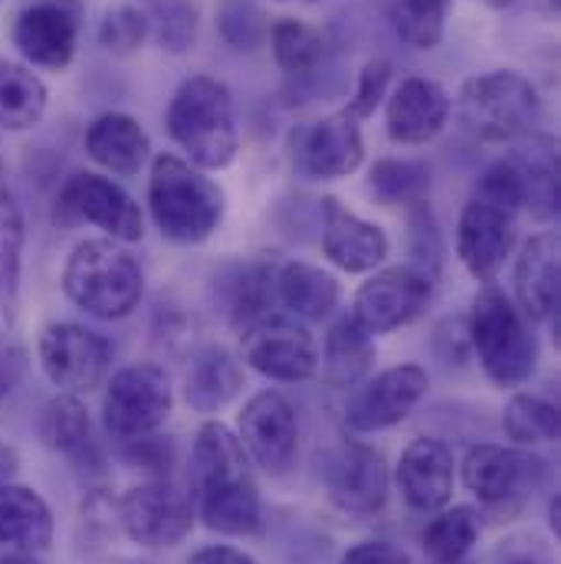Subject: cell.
Returning a JSON list of instances; mask_svg holds the SVG:
<instances>
[{
  "label": "cell",
  "mask_w": 561,
  "mask_h": 564,
  "mask_svg": "<svg viewBox=\"0 0 561 564\" xmlns=\"http://www.w3.org/2000/svg\"><path fill=\"white\" fill-rule=\"evenodd\" d=\"M388 83H391V63H388V59H371V63H365V69L358 73L355 99H352V106H348L345 112L355 116V119H368V116L381 106V99L388 96Z\"/></svg>",
  "instance_id": "cell-42"
},
{
  "label": "cell",
  "mask_w": 561,
  "mask_h": 564,
  "mask_svg": "<svg viewBox=\"0 0 561 564\" xmlns=\"http://www.w3.org/2000/svg\"><path fill=\"white\" fill-rule=\"evenodd\" d=\"M60 214L66 220H86L116 243H139L144 237L139 204L129 191L96 171H76L60 191Z\"/></svg>",
  "instance_id": "cell-10"
},
{
  "label": "cell",
  "mask_w": 561,
  "mask_h": 564,
  "mask_svg": "<svg viewBox=\"0 0 561 564\" xmlns=\"http://www.w3.org/2000/svg\"><path fill=\"white\" fill-rule=\"evenodd\" d=\"M470 345L496 388H519L539 368V338L532 322L496 285L479 289L473 299Z\"/></svg>",
  "instance_id": "cell-3"
},
{
  "label": "cell",
  "mask_w": 561,
  "mask_h": 564,
  "mask_svg": "<svg viewBox=\"0 0 561 564\" xmlns=\"http://www.w3.org/2000/svg\"><path fill=\"white\" fill-rule=\"evenodd\" d=\"M395 479H398L404 502L414 512H423V516L440 512L453 499V482H456L453 449L433 436H421V440L408 443V449L401 453V463L395 469Z\"/></svg>",
  "instance_id": "cell-18"
},
{
  "label": "cell",
  "mask_w": 561,
  "mask_h": 564,
  "mask_svg": "<svg viewBox=\"0 0 561 564\" xmlns=\"http://www.w3.org/2000/svg\"><path fill=\"white\" fill-rule=\"evenodd\" d=\"M0 177H3V158H0Z\"/></svg>",
  "instance_id": "cell-54"
},
{
  "label": "cell",
  "mask_w": 561,
  "mask_h": 564,
  "mask_svg": "<svg viewBox=\"0 0 561 564\" xmlns=\"http://www.w3.org/2000/svg\"><path fill=\"white\" fill-rule=\"evenodd\" d=\"M375 355V335L355 315H342L325 335V345L319 351V371L332 388H355L368 378Z\"/></svg>",
  "instance_id": "cell-28"
},
{
  "label": "cell",
  "mask_w": 561,
  "mask_h": 564,
  "mask_svg": "<svg viewBox=\"0 0 561 564\" xmlns=\"http://www.w3.org/2000/svg\"><path fill=\"white\" fill-rule=\"evenodd\" d=\"M371 191L385 204H423L430 194V171L411 158H381L371 167Z\"/></svg>",
  "instance_id": "cell-37"
},
{
  "label": "cell",
  "mask_w": 561,
  "mask_h": 564,
  "mask_svg": "<svg viewBox=\"0 0 561 564\" xmlns=\"http://www.w3.org/2000/svg\"><path fill=\"white\" fill-rule=\"evenodd\" d=\"M362 161H365V141L358 119L348 112L325 116L302 139V167L312 177L322 181L348 177L362 167Z\"/></svg>",
  "instance_id": "cell-22"
},
{
  "label": "cell",
  "mask_w": 561,
  "mask_h": 564,
  "mask_svg": "<svg viewBox=\"0 0 561 564\" xmlns=\"http://www.w3.org/2000/svg\"><path fill=\"white\" fill-rule=\"evenodd\" d=\"M338 564H411L408 552L391 542H362L348 549Z\"/></svg>",
  "instance_id": "cell-46"
},
{
  "label": "cell",
  "mask_w": 561,
  "mask_h": 564,
  "mask_svg": "<svg viewBox=\"0 0 561 564\" xmlns=\"http://www.w3.org/2000/svg\"><path fill=\"white\" fill-rule=\"evenodd\" d=\"M187 564H257V562H253L247 552H240V549H230V545H207V549L194 552Z\"/></svg>",
  "instance_id": "cell-48"
},
{
  "label": "cell",
  "mask_w": 561,
  "mask_h": 564,
  "mask_svg": "<svg viewBox=\"0 0 561 564\" xmlns=\"http://www.w3.org/2000/svg\"><path fill=\"white\" fill-rule=\"evenodd\" d=\"M148 207L161 237L181 247H197L220 227L227 197L191 161L177 154H158L148 177Z\"/></svg>",
  "instance_id": "cell-1"
},
{
  "label": "cell",
  "mask_w": 561,
  "mask_h": 564,
  "mask_svg": "<svg viewBox=\"0 0 561 564\" xmlns=\"http://www.w3.org/2000/svg\"><path fill=\"white\" fill-rule=\"evenodd\" d=\"M496 564H549L546 552L532 539H509L499 545Z\"/></svg>",
  "instance_id": "cell-47"
},
{
  "label": "cell",
  "mask_w": 561,
  "mask_h": 564,
  "mask_svg": "<svg viewBox=\"0 0 561 564\" xmlns=\"http://www.w3.org/2000/svg\"><path fill=\"white\" fill-rule=\"evenodd\" d=\"M450 109V93L440 83L423 76L404 79L388 99V135L398 144H427L446 129Z\"/></svg>",
  "instance_id": "cell-20"
},
{
  "label": "cell",
  "mask_w": 561,
  "mask_h": 564,
  "mask_svg": "<svg viewBox=\"0 0 561 564\" xmlns=\"http://www.w3.org/2000/svg\"><path fill=\"white\" fill-rule=\"evenodd\" d=\"M479 532L483 522L473 506H443L423 529V555L433 564H463V558L476 549Z\"/></svg>",
  "instance_id": "cell-33"
},
{
  "label": "cell",
  "mask_w": 561,
  "mask_h": 564,
  "mask_svg": "<svg viewBox=\"0 0 561 564\" xmlns=\"http://www.w3.org/2000/svg\"><path fill=\"white\" fill-rule=\"evenodd\" d=\"M66 295L96 318H126L139 308L144 276L139 260L116 240L79 243L63 270Z\"/></svg>",
  "instance_id": "cell-4"
},
{
  "label": "cell",
  "mask_w": 561,
  "mask_h": 564,
  "mask_svg": "<svg viewBox=\"0 0 561 564\" xmlns=\"http://www.w3.org/2000/svg\"><path fill=\"white\" fill-rule=\"evenodd\" d=\"M273 299H277V270L267 263H250L244 267L230 282V318L244 332L247 325L273 315Z\"/></svg>",
  "instance_id": "cell-36"
},
{
  "label": "cell",
  "mask_w": 561,
  "mask_h": 564,
  "mask_svg": "<svg viewBox=\"0 0 561 564\" xmlns=\"http://www.w3.org/2000/svg\"><path fill=\"white\" fill-rule=\"evenodd\" d=\"M13 473H17V453L7 443H0V486L10 482Z\"/></svg>",
  "instance_id": "cell-49"
},
{
  "label": "cell",
  "mask_w": 561,
  "mask_h": 564,
  "mask_svg": "<svg viewBox=\"0 0 561 564\" xmlns=\"http://www.w3.org/2000/svg\"><path fill=\"white\" fill-rule=\"evenodd\" d=\"M197 516L204 519V525L217 535L227 539H253L263 529V499L260 489L250 479L211 489L197 496Z\"/></svg>",
  "instance_id": "cell-29"
},
{
  "label": "cell",
  "mask_w": 561,
  "mask_h": 564,
  "mask_svg": "<svg viewBox=\"0 0 561 564\" xmlns=\"http://www.w3.org/2000/svg\"><path fill=\"white\" fill-rule=\"evenodd\" d=\"M148 33H151L148 17L136 7H116L99 23V43L116 56H129V53L141 50Z\"/></svg>",
  "instance_id": "cell-41"
},
{
  "label": "cell",
  "mask_w": 561,
  "mask_h": 564,
  "mask_svg": "<svg viewBox=\"0 0 561 564\" xmlns=\"http://www.w3.org/2000/svg\"><path fill=\"white\" fill-rule=\"evenodd\" d=\"M549 7H552V10H559V0H549Z\"/></svg>",
  "instance_id": "cell-52"
},
{
  "label": "cell",
  "mask_w": 561,
  "mask_h": 564,
  "mask_svg": "<svg viewBox=\"0 0 561 564\" xmlns=\"http://www.w3.org/2000/svg\"><path fill=\"white\" fill-rule=\"evenodd\" d=\"M277 299L299 322H322L335 312L342 285L332 273L312 263H285L277 273Z\"/></svg>",
  "instance_id": "cell-31"
},
{
  "label": "cell",
  "mask_w": 561,
  "mask_h": 564,
  "mask_svg": "<svg viewBox=\"0 0 561 564\" xmlns=\"http://www.w3.org/2000/svg\"><path fill=\"white\" fill-rule=\"evenodd\" d=\"M86 151L96 164L119 177H136L151 158V139L139 119L126 112L99 116L86 132Z\"/></svg>",
  "instance_id": "cell-27"
},
{
  "label": "cell",
  "mask_w": 561,
  "mask_h": 564,
  "mask_svg": "<svg viewBox=\"0 0 561 564\" xmlns=\"http://www.w3.org/2000/svg\"><path fill=\"white\" fill-rule=\"evenodd\" d=\"M516 247V214L470 197L456 224V253L473 280L489 282L499 276Z\"/></svg>",
  "instance_id": "cell-16"
},
{
  "label": "cell",
  "mask_w": 561,
  "mask_h": 564,
  "mask_svg": "<svg viewBox=\"0 0 561 564\" xmlns=\"http://www.w3.org/2000/svg\"><path fill=\"white\" fill-rule=\"evenodd\" d=\"M456 116L473 139L519 141L536 135L542 119V99L522 73L496 69L463 83Z\"/></svg>",
  "instance_id": "cell-5"
},
{
  "label": "cell",
  "mask_w": 561,
  "mask_h": 564,
  "mask_svg": "<svg viewBox=\"0 0 561 564\" xmlns=\"http://www.w3.org/2000/svg\"><path fill=\"white\" fill-rule=\"evenodd\" d=\"M250 456L240 443V436L220 421L201 423L191 449V482L194 492H211L240 479H250Z\"/></svg>",
  "instance_id": "cell-24"
},
{
  "label": "cell",
  "mask_w": 561,
  "mask_h": 564,
  "mask_svg": "<svg viewBox=\"0 0 561 564\" xmlns=\"http://www.w3.org/2000/svg\"><path fill=\"white\" fill-rule=\"evenodd\" d=\"M549 529H552V535L561 532V496H552V502H549Z\"/></svg>",
  "instance_id": "cell-50"
},
{
  "label": "cell",
  "mask_w": 561,
  "mask_h": 564,
  "mask_svg": "<svg viewBox=\"0 0 561 564\" xmlns=\"http://www.w3.org/2000/svg\"><path fill=\"white\" fill-rule=\"evenodd\" d=\"M244 361L270 381L299 384L319 375V341L305 322L292 315H267L240 332Z\"/></svg>",
  "instance_id": "cell-7"
},
{
  "label": "cell",
  "mask_w": 561,
  "mask_h": 564,
  "mask_svg": "<svg viewBox=\"0 0 561 564\" xmlns=\"http://www.w3.org/2000/svg\"><path fill=\"white\" fill-rule=\"evenodd\" d=\"M26 368H30L26 348L13 335H0V401L20 388V381L26 378Z\"/></svg>",
  "instance_id": "cell-45"
},
{
  "label": "cell",
  "mask_w": 561,
  "mask_h": 564,
  "mask_svg": "<svg viewBox=\"0 0 561 564\" xmlns=\"http://www.w3.org/2000/svg\"><path fill=\"white\" fill-rule=\"evenodd\" d=\"M40 436L53 453L66 456L79 473H103V449L96 443L89 411L76 394H60L43 408Z\"/></svg>",
  "instance_id": "cell-23"
},
{
  "label": "cell",
  "mask_w": 561,
  "mask_h": 564,
  "mask_svg": "<svg viewBox=\"0 0 561 564\" xmlns=\"http://www.w3.org/2000/svg\"><path fill=\"white\" fill-rule=\"evenodd\" d=\"M148 26H154V36L164 50L184 53L197 36V10L187 0H154Z\"/></svg>",
  "instance_id": "cell-40"
},
{
  "label": "cell",
  "mask_w": 561,
  "mask_h": 564,
  "mask_svg": "<svg viewBox=\"0 0 561 564\" xmlns=\"http://www.w3.org/2000/svg\"><path fill=\"white\" fill-rule=\"evenodd\" d=\"M295 3H319V0H295Z\"/></svg>",
  "instance_id": "cell-53"
},
{
  "label": "cell",
  "mask_w": 561,
  "mask_h": 564,
  "mask_svg": "<svg viewBox=\"0 0 561 564\" xmlns=\"http://www.w3.org/2000/svg\"><path fill=\"white\" fill-rule=\"evenodd\" d=\"M0 545L23 555L53 545V512L36 489L17 482L0 486Z\"/></svg>",
  "instance_id": "cell-26"
},
{
  "label": "cell",
  "mask_w": 561,
  "mask_h": 564,
  "mask_svg": "<svg viewBox=\"0 0 561 564\" xmlns=\"http://www.w3.org/2000/svg\"><path fill=\"white\" fill-rule=\"evenodd\" d=\"M270 43H273V56L280 63L282 73H309L319 56H322V36L319 30H312L302 20H280L270 30Z\"/></svg>",
  "instance_id": "cell-39"
},
{
  "label": "cell",
  "mask_w": 561,
  "mask_h": 564,
  "mask_svg": "<svg viewBox=\"0 0 561 564\" xmlns=\"http://www.w3.org/2000/svg\"><path fill=\"white\" fill-rule=\"evenodd\" d=\"M46 102H50L46 83L33 69L0 59V129L7 132L33 129L43 119Z\"/></svg>",
  "instance_id": "cell-34"
},
{
  "label": "cell",
  "mask_w": 561,
  "mask_h": 564,
  "mask_svg": "<svg viewBox=\"0 0 561 564\" xmlns=\"http://www.w3.org/2000/svg\"><path fill=\"white\" fill-rule=\"evenodd\" d=\"M116 516L141 549H174L194 529V499L171 479H151L119 499Z\"/></svg>",
  "instance_id": "cell-8"
},
{
  "label": "cell",
  "mask_w": 561,
  "mask_h": 564,
  "mask_svg": "<svg viewBox=\"0 0 561 564\" xmlns=\"http://www.w3.org/2000/svg\"><path fill=\"white\" fill-rule=\"evenodd\" d=\"M411 227H414V267L423 270V273H430V276H436V270H440V234H436V224H433V217H430V210H427V204H414V214H411Z\"/></svg>",
  "instance_id": "cell-44"
},
{
  "label": "cell",
  "mask_w": 561,
  "mask_h": 564,
  "mask_svg": "<svg viewBox=\"0 0 561 564\" xmlns=\"http://www.w3.org/2000/svg\"><path fill=\"white\" fill-rule=\"evenodd\" d=\"M503 430L519 446L555 443L561 433V414L559 408L546 398L516 394V398H509V404L503 411Z\"/></svg>",
  "instance_id": "cell-35"
},
{
  "label": "cell",
  "mask_w": 561,
  "mask_h": 564,
  "mask_svg": "<svg viewBox=\"0 0 561 564\" xmlns=\"http://www.w3.org/2000/svg\"><path fill=\"white\" fill-rule=\"evenodd\" d=\"M433 295V276L418 270L414 263L408 267H388L375 273L355 292L352 315L371 332V335H388L408 322H414L427 308Z\"/></svg>",
  "instance_id": "cell-12"
},
{
  "label": "cell",
  "mask_w": 561,
  "mask_h": 564,
  "mask_svg": "<svg viewBox=\"0 0 561 564\" xmlns=\"http://www.w3.org/2000/svg\"><path fill=\"white\" fill-rule=\"evenodd\" d=\"M522 144L509 161L516 164L526 191V207L539 217L549 220L559 214V148L549 135H526Z\"/></svg>",
  "instance_id": "cell-30"
},
{
  "label": "cell",
  "mask_w": 561,
  "mask_h": 564,
  "mask_svg": "<svg viewBox=\"0 0 561 564\" xmlns=\"http://www.w3.org/2000/svg\"><path fill=\"white\" fill-rule=\"evenodd\" d=\"M325 489L328 499L358 519L378 516L388 502V489H391V476H388V463L375 446L365 443H345L335 453H328L325 459Z\"/></svg>",
  "instance_id": "cell-15"
},
{
  "label": "cell",
  "mask_w": 561,
  "mask_h": 564,
  "mask_svg": "<svg viewBox=\"0 0 561 564\" xmlns=\"http://www.w3.org/2000/svg\"><path fill=\"white\" fill-rule=\"evenodd\" d=\"M430 375L421 365H395L375 375L348 404L345 423L352 433H381L404 423L427 398Z\"/></svg>",
  "instance_id": "cell-14"
},
{
  "label": "cell",
  "mask_w": 561,
  "mask_h": 564,
  "mask_svg": "<svg viewBox=\"0 0 561 564\" xmlns=\"http://www.w3.org/2000/svg\"><path fill=\"white\" fill-rule=\"evenodd\" d=\"M174 408L171 375L154 365L139 361L112 375L103 394V426L122 446L139 436L158 433Z\"/></svg>",
  "instance_id": "cell-6"
},
{
  "label": "cell",
  "mask_w": 561,
  "mask_h": 564,
  "mask_svg": "<svg viewBox=\"0 0 561 564\" xmlns=\"http://www.w3.org/2000/svg\"><path fill=\"white\" fill-rule=\"evenodd\" d=\"M250 463L280 479L299 456V417L280 391H260L247 401L237 430Z\"/></svg>",
  "instance_id": "cell-13"
},
{
  "label": "cell",
  "mask_w": 561,
  "mask_h": 564,
  "mask_svg": "<svg viewBox=\"0 0 561 564\" xmlns=\"http://www.w3.org/2000/svg\"><path fill=\"white\" fill-rule=\"evenodd\" d=\"M86 20L83 0H36L13 20V46L40 69H66Z\"/></svg>",
  "instance_id": "cell-11"
},
{
  "label": "cell",
  "mask_w": 561,
  "mask_h": 564,
  "mask_svg": "<svg viewBox=\"0 0 561 564\" xmlns=\"http://www.w3.org/2000/svg\"><path fill=\"white\" fill-rule=\"evenodd\" d=\"M168 135L187 161L204 171H220L237 158V122L230 89L214 76H191L177 86L168 106Z\"/></svg>",
  "instance_id": "cell-2"
},
{
  "label": "cell",
  "mask_w": 561,
  "mask_h": 564,
  "mask_svg": "<svg viewBox=\"0 0 561 564\" xmlns=\"http://www.w3.org/2000/svg\"><path fill=\"white\" fill-rule=\"evenodd\" d=\"M513 280H516V305L529 322H542L555 315L561 292V250L555 230H542L522 247Z\"/></svg>",
  "instance_id": "cell-21"
},
{
  "label": "cell",
  "mask_w": 561,
  "mask_h": 564,
  "mask_svg": "<svg viewBox=\"0 0 561 564\" xmlns=\"http://www.w3.org/2000/svg\"><path fill=\"white\" fill-rule=\"evenodd\" d=\"M450 0H391L395 30L414 50H433L443 40Z\"/></svg>",
  "instance_id": "cell-38"
},
{
  "label": "cell",
  "mask_w": 561,
  "mask_h": 564,
  "mask_svg": "<svg viewBox=\"0 0 561 564\" xmlns=\"http://www.w3.org/2000/svg\"><path fill=\"white\" fill-rule=\"evenodd\" d=\"M0 564H40L33 555H23V552H10V555H0Z\"/></svg>",
  "instance_id": "cell-51"
},
{
  "label": "cell",
  "mask_w": 561,
  "mask_h": 564,
  "mask_svg": "<svg viewBox=\"0 0 561 564\" xmlns=\"http://www.w3.org/2000/svg\"><path fill=\"white\" fill-rule=\"evenodd\" d=\"M122 453H126L129 463L148 469L154 479H168V473L174 466V446H171L168 436H158V433H148V436L132 440V443H122Z\"/></svg>",
  "instance_id": "cell-43"
},
{
  "label": "cell",
  "mask_w": 561,
  "mask_h": 564,
  "mask_svg": "<svg viewBox=\"0 0 561 564\" xmlns=\"http://www.w3.org/2000/svg\"><path fill=\"white\" fill-rule=\"evenodd\" d=\"M43 375L66 394H89L99 388L112 368V345L76 322L46 325L36 345Z\"/></svg>",
  "instance_id": "cell-9"
},
{
  "label": "cell",
  "mask_w": 561,
  "mask_h": 564,
  "mask_svg": "<svg viewBox=\"0 0 561 564\" xmlns=\"http://www.w3.org/2000/svg\"><path fill=\"white\" fill-rule=\"evenodd\" d=\"M542 466L546 463L539 456H529L522 449L499 446V443H479L466 453L460 476H463V486L483 506H506L542 479V473H546Z\"/></svg>",
  "instance_id": "cell-17"
},
{
  "label": "cell",
  "mask_w": 561,
  "mask_h": 564,
  "mask_svg": "<svg viewBox=\"0 0 561 564\" xmlns=\"http://www.w3.org/2000/svg\"><path fill=\"white\" fill-rule=\"evenodd\" d=\"M322 214H325L322 253L338 270H345V273H371L388 260L391 240L378 224L362 220L358 214L345 210L335 197L322 200Z\"/></svg>",
  "instance_id": "cell-19"
},
{
  "label": "cell",
  "mask_w": 561,
  "mask_h": 564,
  "mask_svg": "<svg viewBox=\"0 0 561 564\" xmlns=\"http://www.w3.org/2000/svg\"><path fill=\"white\" fill-rule=\"evenodd\" d=\"M244 391V365L234 351L220 345H204L194 351L184 371V401L197 414H217Z\"/></svg>",
  "instance_id": "cell-25"
},
{
  "label": "cell",
  "mask_w": 561,
  "mask_h": 564,
  "mask_svg": "<svg viewBox=\"0 0 561 564\" xmlns=\"http://www.w3.org/2000/svg\"><path fill=\"white\" fill-rule=\"evenodd\" d=\"M26 224L10 187L0 184V315L7 325L20 318V276H23Z\"/></svg>",
  "instance_id": "cell-32"
}]
</instances>
